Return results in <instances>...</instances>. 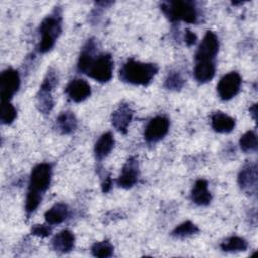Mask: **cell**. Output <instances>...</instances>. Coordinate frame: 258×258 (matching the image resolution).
Here are the masks:
<instances>
[{
    "instance_id": "6da1fadb",
    "label": "cell",
    "mask_w": 258,
    "mask_h": 258,
    "mask_svg": "<svg viewBox=\"0 0 258 258\" xmlns=\"http://www.w3.org/2000/svg\"><path fill=\"white\" fill-rule=\"evenodd\" d=\"M158 72L155 63L141 62L135 59L127 60L119 71V78L132 85L147 86Z\"/></svg>"
},
{
    "instance_id": "7a4b0ae2",
    "label": "cell",
    "mask_w": 258,
    "mask_h": 258,
    "mask_svg": "<svg viewBox=\"0 0 258 258\" xmlns=\"http://www.w3.org/2000/svg\"><path fill=\"white\" fill-rule=\"evenodd\" d=\"M160 9L172 22L184 21L196 23L199 17L197 7L191 1H167L160 5Z\"/></svg>"
},
{
    "instance_id": "3957f363",
    "label": "cell",
    "mask_w": 258,
    "mask_h": 258,
    "mask_svg": "<svg viewBox=\"0 0 258 258\" xmlns=\"http://www.w3.org/2000/svg\"><path fill=\"white\" fill-rule=\"evenodd\" d=\"M61 32V17L58 12L45 17L39 26L40 40L37 46L39 52L44 53L52 48Z\"/></svg>"
},
{
    "instance_id": "277c9868",
    "label": "cell",
    "mask_w": 258,
    "mask_h": 258,
    "mask_svg": "<svg viewBox=\"0 0 258 258\" xmlns=\"http://www.w3.org/2000/svg\"><path fill=\"white\" fill-rule=\"evenodd\" d=\"M113 59L109 53L97 55L91 61L86 75L100 83H106L111 80L113 73Z\"/></svg>"
},
{
    "instance_id": "5b68a950",
    "label": "cell",
    "mask_w": 258,
    "mask_h": 258,
    "mask_svg": "<svg viewBox=\"0 0 258 258\" xmlns=\"http://www.w3.org/2000/svg\"><path fill=\"white\" fill-rule=\"evenodd\" d=\"M51 165L46 162H42L33 167L30 178L28 190L42 195L49 186L51 179Z\"/></svg>"
},
{
    "instance_id": "8992f818",
    "label": "cell",
    "mask_w": 258,
    "mask_h": 258,
    "mask_svg": "<svg viewBox=\"0 0 258 258\" xmlns=\"http://www.w3.org/2000/svg\"><path fill=\"white\" fill-rule=\"evenodd\" d=\"M20 86V78L18 72L13 69H7L0 76V97L1 102H9V100L18 91Z\"/></svg>"
},
{
    "instance_id": "52a82bcc",
    "label": "cell",
    "mask_w": 258,
    "mask_h": 258,
    "mask_svg": "<svg viewBox=\"0 0 258 258\" xmlns=\"http://www.w3.org/2000/svg\"><path fill=\"white\" fill-rule=\"evenodd\" d=\"M242 79L237 72H231L225 75L217 86V91L220 98L224 101L231 100L240 91Z\"/></svg>"
},
{
    "instance_id": "ba28073f",
    "label": "cell",
    "mask_w": 258,
    "mask_h": 258,
    "mask_svg": "<svg viewBox=\"0 0 258 258\" xmlns=\"http://www.w3.org/2000/svg\"><path fill=\"white\" fill-rule=\"evenodd\" d=\"M219 51V40L217 35L212 31H207L196 52L197 61L214 60Z\"/></svg>"
},
{
    "instance_id": "9c48e42d",
    "label": "cell",
    "mask_w": 258,
    "mask_h": 258,
    "mask_svg": "<svg viewBox=\"0 0 258 258\" xmlns=\"http://www.w3.org/2000/svg\"><path fill=\"white\" fill-rule=\"evenodd\" d=\"M168 129L169 120L164 116H156L147 124L144 131V138L149 143H155L167 134Z\"/></svg>"
},
{
    "instance_id": "30bf717a",
    "label": "cell",
    "mask_w": 258,
    "mask_h": 258,
    "mask_svg": "<svg viewBox=\"0 0 258 258\" xmlns=\"http://www.w3.org/2000/svg\"><path fill=\"white\" fill-rule=\"evenodd\" d=\"M139 177V164L136 157H130L124 164L119 177L117 178V184L123 188L132 187Z\"/></svg>"
},
{
    "instance_id": "8fae6325",
    "label": "cell",
    "mask_w": 258,
    "mask_h": 258,
    "mask_svg": "<svg viewBox=\"0 0 258 258\" xmlns=\"http://www.w3.org/2000/svg\"><path fill=\"white\" fill-rule=\"evenodd\" d=\"M240 187L247 194H255L257 189V166L256 163H246L238 175Z\"/></svg>"
},
{
    "instance_id": "7c38bea8",
    "label": "cell",
    "mask_w": 258,
    "mask_h": 258,
    "mask_svg": "<svg viewBox=\"0 0 258 258\" xmlns=\"http://www.w3.org/2000/svg\"><path fill=\"white\" fill-rule=\"evenodd\" d=\"M133 117V110L128 104H121L113 113L111 117L114 128L122 134H126L128 126Z\"/></svg>"
},
{
    "instance_id": "4fadbf2b",
    "label": "cell",
    "mask_w": 258,
    "mask_h": 258,
    "mask_svg": "<svg viewBox=\"0 0 258 258\" xmlns=\"http://www.w3.org/2000/svg\"><path fill=\"white\" fill-rule=\"evenodd\" d=\"M66 93L72 101L80 103L90 97L91 87L85 80L74 79L68 84L66 88Z\"/></svg>"
},
{
    "instance_id": "5bb4252c",
    "label": "cell",
    "mask_w": 258,
    "mask_h": 258,
    "mask_svg": "<svg viewBox=\"0 0 258 258\" xmlns=\"http://www.w3.org/2000/svg\"><path fill=\"white\" fill-rule=\"evenodd\" d=\"M75 245V236L69 230H63L56 234L52 241L51 247L55 252L69 253L73 250Z\"/></svg>"
},
{
    "instance_id": "9a60e30c",
    "label": "cell",
    "mask_w": 258,
    "mask_h": 258,
    "mask_svg": "<svg viewBox=\"0 0 258 258\" xmlns=\"http://www.w3.org/2000/svg\"><path fill=\"white\" fill-rule=\"evenodd\" d=\"M191 201L199 206H208L212 201V195L208 189V181L205 179H198L190 194Z\"/></svg>"
},
{
    "instance_id": "2e32d148",
    "label": "cell",
    "mask_w": 258,
    "mask_h": 258,
    "mask_svg": "<svg viewBox=\"0 0 258 258\" xmlns=\"http://www.w3.org/2000/svg\"><path fill=\"white\" fill-rule=\"evenodd\" d=\"M211 125L216 132L229 133L235 127V120L225 113L216 112L212 115Z\"/></svg>"
},
{
    "instance_id": "e0dca14e",
    "label": "cell",
    "mask_w": 258,
    "mask_h": 258,
    "mask_svg": "<svg viewBox=\"0 0 258 258\" xmlns=\"http://www.w3.org/2000/svg\"><path fill=\"white\" fill-rule=\"evenodd\" d=\"M216 72V67L214 60H206V61H197V64L194 70L195 79L199 83H207L211 81Z\"/></svg>"
},
{
    "instance_id": "ac0fdd59",
    "label": "cell",
    "mask_w": 258,
    "mask_h": 258,
    "mask_svg": "<svg viewBox=\"0 0 258 258\" xmlns=\"http://www.w3.org/2000/svg\"><path fill=\"white\" fill-rule=\"evenodd\" d=\"M95 51H96V42L93 38H91L87 41V43L83 47L82 52L80 54L78 66H77L79 72L86 74L91 61L95 56Z\"/></svg>"
},
{
    "instance_id": "d6986e66",
    "label": "cell",
    "mask_w": 258,
    "mask_h": 258,
    "mask_svg": "<svg viewBox=\"0 0 258 258\" xmlns=\"http://www.w3.org/2000/svg\"><path fill=\"white\" fill-rule=\"evenodd\" d=\"M114 147V137L111 132L104 133L97 140L94 148L95 156L98 160H102L105 158Z\"/></svg>"
},
{
    "instance_id": "ffe728a7",
    "label": "cell",
    "mask_w": 258,
    "mask_h": 258,
    "mask_svg": "<svg viewBox=\"0 0 258 258\" xmlns=\"http://www.w3.org/2000/svg\"><path fill=\"white\" fill-rule=\"evenodd\" d=\"M68 216H69L68 206L62 203L55 204L44 214L45 221L48 225L60 224L68 218Z\"/></svg>"
},
{
    "instance_id": "44dd1931",
    "label": "cell",
    "mask_w": 258,
    "mask_h": 258,
    "mask_svg": "<svg viewBox=\"0 0 258 258\" xmlns=\"http://www.w3.org/2000/svg\"><path fill=\"white\" fill-rule=\"evenodd\" d=\"M78 121L72 112H63L56 119V128L61 134H70L77 129Z\"/></svg>"
},
{
    "instance_id": "7402d4cb",
    "label": "cell",
    "mask_w": 258,
    "mask_h": 258,
    "mask_svg": "<svg viewBox=\"0 0 258 258\" xmlns=\"http://www.w3.org/2000/svg\"><path fill=\"white\" fill-rule=\"evenodd\" d=\"M36 106L38 110L43 114H49L53 107V99L51 96V90L39 88L36 95Z\"/></svg>"
},
{
    "instance_id": "603a6c76",
    "label": "cell",
    "mask_w": 258,
    "mask_h": 258,
    "mask_svg": "<svg viewBox=\"0 0 258 258\" xmlns=\"http://www.w3.org/2000/svg\"><path fill=\"white\" fill-rule=\"evenodd\" d=\"M247 247H248L247 241L238 236H232L221 243V249L226 252L245 251Z\"/></svg>"
},
{
    "instance_id": "cb8c5ba5",
    "label": "cell",
    "mask_w": 258,
    "mask_h": 258,
    "mask_svg": "<svg viewBox=\"0 0 258 258\" xmlns=\"http://www.w3.org/2000/svg\"><path fill=\"white\" fill-rule=\"evenodd\" d=\"M198 232H199V228L190 221H186L178 225L176 228H174L171 235L176 238H185V237L195 235Z\"/></svg>"
},
{
    "instance_id": "d4e9b609",
    "label": "cell",
    "mask_w": 258,
    "mask_h": 258,
    "mask_svg": "<svg viewBox=\"0 0 258 258\" xmlns=\"http://www.w3.org/2000/svg\"><path fill=\"white\" fill-rule=\"evenodd\" d=\"M113 246L109 241H101V242H96L91 248V252L94 256L96 257H101V258H106L110 257L113 254Z\"/></svg>"
},
{
    "instance_id": "484cf974",
    "label": "cell",
    "mask_w": 258,
    "mask_h": 258,
    "mask_svg": "<svg viewBox=\"0 0 258 258\" xmlns=\"http://www.w3.org/2000/svg\"><path fill=\"white\" fill-rule=\"evenodd\" d=\"M240 147L244 152H251L257 149V136L253 131H247L239 141Z\"/></svg>"
},
{
    "instance_id": "4316f807",
    "label": "cell",
    "mask_w": 258,
    "mask_h": 258,
    "mask_svg": "<svg viewBox=\"0 0 258 258\" xmlns=\"http://www.w3.org/2000/svg\"><path fill=\"white\" fill-rule=\"evenodd\" d=\"M17 112L12 104L9 102H1L0 119L3 124H11L16 118Z\"/></svg>"
},
{
    "instance_id": "83f0119b",
    "label": "cell",
    "mask_w": 258,
    "mask_h": 258,
    "mask_svg": "<svg viewBox=\"0 0 258 258\" xmlns=\"http://www.w3.org/2000/svg\"><path fill=\"white\" fill-rule=\"evenodd\" d=\"M42 199V195L34 192V191H27L26 201H25V212L29 217L39 206Z\"/></svg>"
},
{
    "instance_id": "f1b7e54d",
    "label": "cell",
    "mask_w": 258,
    "mask_h": 258,
    "mask_svg": "<svg viewBox=\"0 0 258 258\" xmlns=\"http://www.w3.org/2000/svg\"><path fill=\"white\" fill-rule=\"evenodd\" d=\"M184 84V80L182 79L181 75L177 72H171L165 79L164 87L168 90H180Z\"/></svg>"
},
{
    "instance_id": "f546056e",
    "label": "cell",
    "mask_w": 258,
    "mask_h": 258,
    "mask_svg": "<svg viewBox=\"0 0 258 258\" xmlns=\"http://www.w3.org/2000/svg\"><path fill=\"white\" fill-rule=\"evenodd\" d=\"M31 233L38 237H46L51 233V228L45 225H34L31 228Z\"/></svg>"
},
{
    "instance_id": "4dcf8cb0",
    "label": "cell",
    "mask_w": 258,
    "mask_h": 258,
    "mask_svg": "<svg viewBox=\"0 0 258 258\" xmlns=\"http://www.w3.org/2000/svg\"><path fill=\"white\" fill-rule=\"evenodd\" d=\"M184 41H185V43H186L188 46H190V45H192V44L196 43V41H197V35H196L194 32H191L189 29H185V32H184Z\"/></svg>"
},
{
    "instance_id": "1f68e13d",
    "label": "cell",
    "mask_w": 258,
    "mask_h": 258,
    "mask_svg": "<svg viewBox=\"0 0 258 258\" xmlns=\"http://www.w3.org/2000/svg\"><path fill=\"white\" fill-rule=\"evenodd\" d=\"M111 186H112V179L110 178V176H106L102 183V190L104 192H108L110 190Z\"/></svg>"
},
{
    "instance_id": "d6a6232c",
    "label": "cell",
    "mask_w": 258,
    "mask_h": 258,
    "mask_svg": "<svg viewBox=\"0 0 258 258\" xmlns=\"http://www.w3.org/2000/svg\"><path fill=\"white\" fill-rule=\"evenodd\" d=\"M249 111H250V114L253 116L254 120H256V116H257V105L254 104L252 107H250Z\"/></svg>"
}]
</instances>
